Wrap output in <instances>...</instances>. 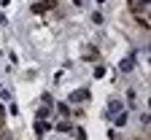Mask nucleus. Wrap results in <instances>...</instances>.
I'll list each match as a JSON object with an SVG mask.
<instances>
[{
	"label": "nucleus",
	"instance_id": "obj_1",
	"mask_svg": "<svg viewBox=\"0 0 151 140\" xmlns=\"http://www.w3.org/2000/svg\"><path fill=\"white\" fill-rule=\"evenodd\" d=\"M54 6H57V0H41V3L32 6V14H46V11H51Z\"/></svg>",
	"mask_w": 151,
	"mask_h": 140
},
{
	"label": "nucleus",
	"instance_id": "obj_2",
	"mask_svg": "<svg viewBox=\"0 0 151 140\" xmlns=\"http://www.w3.org/2000/svg\"><path fill=\"white\" fill-rule=\"evenodd\" d=\"M135 65H138V59H135V57H127V59H122V62H119V70H122V73H129Z\"/></svg>",
	"mask_w": 151,
	"mask_h": 140
},
{
	"label": "nucleus",
	"instance_id": "obj_3",
	"mask_svg": "<svg viewBox=\"0 0 151 140\" xmlns=\"http://www.w3.org/2000/svg\"><path fill=\"white\" fill-rule=\"evenodd\" d=\"M86 97H89V92H86V89H76V92L70 94V103H76V105H78V103H84Z\"/></svg>",
	"mask_w": 151,
	"mask_h": 140
},
{
	"label": "nucleus",
	"instance_id": "obj_4",
	"mask_svg": "<svg viewBox=\"0 0 151 140\" xmlns=\"http://www.w3.org/2000/svg\"><path fill=\"white\" fill-rule=\"evenodd\" d=\"M113 124H116V127H124V124H127V113H124V111L113 113Z\"/></svg>",
	"mask_w": 151,
	"mask_h": 140
},
{
	"label": "nucleus",
	"instance_id": "obj_5",
	"mask_svg": "<svg viewBox=\"0 0 151 140\" xmlns=\"http://www.w3.org/2000/svg\"><path fill=\"white\" fill-rule=\"evenodd\" d=\"M122 111V100H111V103H108V113L113 116V113H119Z\"/></svg>",
	"mask_w": 151,
	"mask_h": 140
},
{
	"label": "nucleus",
	"instance_id": "obj_6",
	"mask_svg": "<svg viewBox=\"0 0 151 140\" xmlns=\"http://www.w3.org/2000/svg\"><path fill=\"white\" fill-rule=\"evenodd\" d=\"M84 59L94 62V59H97V49H94V46H89V49H86V54H84Z\"/></svg>",
	"mask_w": 151,
	"mask_h": 140
},
{
	"label": "nucleus",
	"instance_id": "obj_7",
	"mask_svg": "<svg viewBox=\"0 0 151 140\" xmlns=\"http://www.w3.org/2000/svg\"><path fill=\"white\" fill-rule=\"evenodd\" d=\"M46 129H49V124H46V121H35V135H43Z\"/></svg>",
	"mask_w": 151,
	"mask_h": 140
},
{
	"label": "nucleus",
	"instance_id": "obj_8",
	"mask_svg": "<svg viewBox=\"0 0 151 140\" xmlns=\"http://www.w3.org/2000/svg\"><path fill=\"white\" fill-rule=\"evenodd\" d=\"M49 111H51V105H43L41 111H38V118H46V116H49Z\"/></svg>",
	"mask_w": 151,
	"mask_h": 140
},
{
	"label": "nucleus",
	"instance_id": "obj_9",
	"mask_svg": "<svg viewBox=\"0 0 151 140\" xmlns=\"http://www.w3.org/2000/svg\"><path fill=\"white\" fill-rule=\"evenodd\" d=\"M103 75H105V67L97 65V67H94V78H103Z\"/></svg>",
	"mask_w": 151,
	"mask_h": 140
},
{
	"label": "nucleus",
	"instance_id": "obj_10",
	"mask_svg": "<svg viewBox=\"0 0 151 140\" xmlns=\"http://www.w3.org/2000/svg\"><path fill=\"white\" fill-rule=\"evenodd\" d=\"M60 129H62V132H70L73 127H70V121H60Z\"/></svg>",
	"mask_w": 151,
	"mask_h": 140
},
{
	"label": "nucleus",
	"instance_id": "obj_11",
	"mask_svg": "<svg viewBox=\"0 0 151 140\" xmlns=\"http://www.w3.org/2000/svg\"><path fill=\"white\" fill-rule=\"evenodd\" d=\"M0 127H3V105H0Z\"/></svg>",
	"mask_w": 151,
	"mask_h": 140
},
{
	"label": "nucleus",
	"instance_id": "obj_12",
	"mask_svg": "<svg viewBox=\"0 0 151 140\" xmlns=\"http://www.w3.org/2000/svg\"><path fill=\"white\" fill-rule=\"evenodd\" d=\"M76 3H81V0H76Z\"/></svg>",
	"mask_w": 151,
	"mask_h": 140
},
{
	"label": "nucleus",
	"instance_id": "obj_13",
	"mask_svg": "<svg viewBox=\"0 0 151 140\" xmlns=\"http://www.w3.org/2000/svg\"><path fill=\"white\" fill-rule=\"evenodd\" d=\"M143 3H148V0H143Z\"/></svg>",
	"mask_w": 151,
	"mask_h": 140
}]
</instances>
